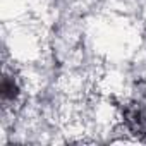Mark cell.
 <instances>
[{
	"label": "cell",
	"mask_w": 146,
	"mask_h": 146,
	"mask_svg": "<svg viewBox=\"0 0 146 146\" xmlns=\"http://www.w3.org/2000/svg\"><path fill=\"white\" fill-rule=\"evenodd\" d=\"M124 132L136 139H146V107L139 102H125L120 105Z\"/></svg>",
	"instance_id": "1"
},
{
	"label": "cell",
	"mask_w": 146,
	"mask_h": 146,
	"mask_svg": "<svg viewBox=\"0 0 146 146\" xmlns=\"http://www.w3.org/2000/svg\"><path fill=\"white\" fill-rule=\"evenodd\" d=\"M19 95H21V86H19V81L14 74H4V79H2V102L5 107L9 105H14L17 100H19Z\"/></svg>",
	"instance_id": "2"
}]
</instances>
